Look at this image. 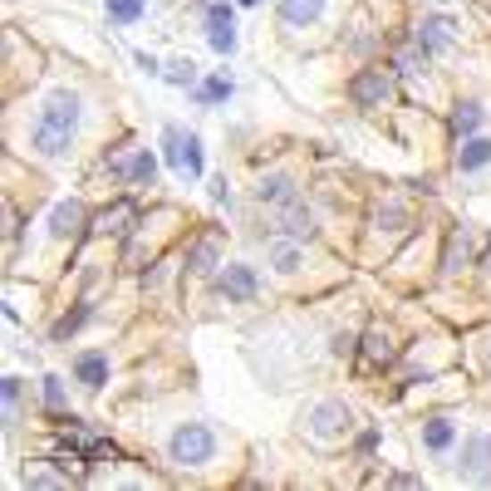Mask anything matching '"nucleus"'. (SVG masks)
I'll list each match as a JSON object with an SVG mask.
<instances>
[{
	"mask_svg": "<svg viewBox=\"0 0 491 491\" xmlns=\"http://www.w3.org/2000/svg\"><path fill=\"white\" fill-rule=\"evenodd\" d=\"M79 118H84V104H79L74 88H54V94L39 104L35 123H29V147L39 157H64L79 137Z\"/></svg>",
	"mask_w": 491,
	"mask_h": 491,
	"instance_id": "1",
	"label": "nucleus"
},
{
	"mask_svg": "<svg viewBox=\"0 0 491 491\" xmlns=\"http://www.w3.org/2000/svg\"><path fill=\"white\" fill-rule=\"evenodd\" d=\"M167 457L177 467H206L216 457V432L206 422H182V428L167 437Z\"/></svg>",
	"mask_w": 491,
	"mask_h": 491,
	"instance_id": "2",
	"label": "nucleus"
},
{
	"mask_svg": "<svg viewBox=\"0 0 491 491\" xmlns=\"http://www.w3.org/2000/svg\"><path fill=\"white\" fill-rule=\"evenodd\" d=\"M304 428H310V437L334 442V437H344V432L354 428V412L344 408L339 398H324V403H314V408L304 412Z\"/></svg>",
	"mask_w": 491,
	"mask_h": 491,
	"instance_id": "3",
	"label": "nucleus"
},
{
	"mask_svg": "<svg viewBox=\"0 0 491 491\" xmlns=\"http://www.w3.org/2000/svg\"><path fill=\"white\" fill-rule=\"evenodd\" d=\"M167 143V162H172L177 177H202V137L182 133V128H162Z\"/></svg>",
	"mask_w": 491,
	"mask_h": 491,
	"instance_id": "4",
	"label": "nucleus"
},
{
	"mask_svg": "<svg viewBox=\"0 0 491 491\" xmlns=\"http://www.w3.org/2000/svg\"><path fill=\"white\" fill-rule=\"evenodd\" d=\"M457 477L462 481H491V432H471V437L462 442Z\"/></svg>",
	"mask_w": 491,
	"mask_h": 491,
	"instance_id": "5",
	"label": "nucleus"
},
{
	"mask_svg": "<svg viewBox=\"0 0 491 491\" xmlns=\"http://www.w3.org/2000/svg\"><path fill=\"white\" fill-rule=\"evenodd\" d=\"M388 94H393L388 69H359V74L349 79V98L359 108H383V104H388Z\"/></svg>",
	"mask_w": 491,
	"mask_h": 491,
	"instance_id": "6",
	"label": "nucleus"
},
{
	"mask_svg": "<svg viewBox=\"0 0 491 491\" xmlns=\"http://www.w3.org/2000/svg\"><path fill=\"white\" fill-rule=\"evenodd\" d=\"M275 231L304 241V236H314V212L300 202V196H290V202H280V212H275Z\"/></svg>",
	"mask_w": 491,
	"mask_h": 491,
	"instance_id": "7",
	"label": "nucleus"
},
{
	"mask_svg": "<svg viewBox=\"0 0 491 491\" xmlns=\"http://www.w3.org/2000/svg\"><path fill=\"white\" fill-rule=\"evenodd\" d=\"M452 29H457V25H452L447 15L422 20V25H418V35H412V49H418L422 59H428V54H442V49L452 45Z\"/></svg>",
	"mask_w": 491,
	"mask_h": 491,
	"instance_id": "8",
	"label": "nucleus"
},
{
	"mask_svg": "<svg viewBox=\"0 0 491 491\" xmlns=\"http://www.w3.org/2000/svg\"><path fill=\"white\" fill-rule=\"evenodd\" d=\"M216 290H221L231 304H246L255 295V270L251 265H226V270L216 275Z\"/></svg>",
	"mask_w": 491,
	"mask_h": 491,
	"instance_id": "9",
	"label": "nucleus"
},
{
	"mask_svg": "<svg viewBox=\"0 0 491 491\" xmlns=\"http://www.w3.org/2000/svg\"><path fill=\"white\" fill-rule=\"evenodd\" d=\"M133 221H137V212H133V202L123 196V202H113L108 212H98L94 221H88V231H84V236H104V231H108V236H118V231H128Z\"/></svg>",
	"mask_w": 491,
	"mask_h": 491,
	"instance_id": "10",
	"label": "nucleus"
},
{
	"mask_svg": "<svg viewBox=\"0 0 491 491\" xmlns=\"http://www.w3.org/2000/svg\"><path fill=\"white\" fill-rule=\"evenodd\" d=\"M206 39H212V49H216V54H231V49H236L231 5H212V10H206Z\"/></svg>",
	"mask_w": 491,
	"mask_h": 491,
	"instance_id": "11",
	"label": "nucleus"
},
{
	"mask_svg": "<svg viewBox=\"0 0 491 491\" xmlns=\"http://www.w3.org/2000/svg\"><path fill=\"white\" fill-rule=\"evenodd\" d=\"M275 10H280V20L290 29H304L324 15V0H275Z\"/></svg>",
	"mask_w": 491,
	"mask_h": 491,
	"instance_id": "12",
	"label": "nucleus"
},
{
	"mask_svg": "<svg viewBox=\"0 0 491 491\" xmlns=\"http://www.w3.org/2000/svg\"><path fill=\"white\" fill-rule=\"evenodd\" d=\"M74 379L84 383V388H104V383H108V354H98V349L79 354V359H74Z\"/></svg>",
	"mask_w": 491,
	"mask_h": 491,
	"instance_id": "13",
	"label": "nucleus"
},
{
	"mask_svg": "<svg viewBox=\"0 0 491 491\" xmlns=\"http://www.w3.org/2000/svg\"><path fill=\"white\" fill-rule=\"evenodd\" d=\"M216 261H221V241H216V236H196V241L187 246V265H192L196 275L216 270Z\"/></svg>",
	"mask_w": 491,
	"mask_h": 491,
	"instance_id": "14",
	"label": "nucleus"
},
{
	"mask_svg": "<svg viewBox=\"0 0 491 491\" xmlns=\"http://www.w3.org/2000/svg\"><path fill=\"white\" fill-rule=\"evenodd\" d=\"M398 359V349H393V339L383 329H369L363 334V363H369V369H388V363Z\"/></svg>",
	"mask_w": 491,
	"mask_h": 491,
	"instance_id": "15",
	"label": "nucleus"
},
{
	"mask_svg": "<svg viewBox=\"0 0 491 491\" xmlns=\"http://www.w3.org/2000/svg\"><path fill=\"white\" fill-rule=\"evenodd\" d=\"M79 226H84V202H59L49 212V231L54 236H74Z\"/></svg>",
	"mask_w": 491,
	"mask_h": 491,
	"instance_id": "16",
	"label": "nucleus"
},
{
	"mask_svg": "<svg viewBox=\"0 0 491 491\" xmlns=\"http://www.w3.org/2000/svg\"><path fill=\"white\" fill-rule=\"evenodd\" d=\"M491 162V137H467V143L457 147V167L462 172H477V167Z\"/></svg>",
	"mask_w": 491,
	"mask_h": 491,
	"instance_id": "17",
	"label": "nucleus"
},
{
	"mask_svg": "<svg viewBox=\"0 0 491 491\" xmlns=\"http://www.w3.org/2000/svg\"><path fill=\"white\" fill-rule=\"evenodd\" d=\"M255 196H261V202H270V206H280V202H290V196H300V192H295V182L285 172H270V177H261Z\"/></svg>",
	"mask_w": 491,
	"mask_h": 491,
	"instance_id": "18",
	"label": "nucleus"
},
{
	"mask_svg": "<svg viewBox=\"0 0 491 491\" xmlns=\"http://www.w3.org/2000/svg\"><path fill=\"white\" fill-rule=\"evenodd\" d=\"M270 265H275L280 275L300 270V241H295V236H280V241H270Z\"/></svg>",
	"mask_w": 491,
	"mask_h": 491,
	"instance_id": "19",
	"label": "nucleus"
},
{
	"mask_svg": "<svg viewBox=\"0 0 491 491\" xmlns=\"http://www.w3.org/2000/svg\"><path fill=\"white\" fill-rule=\"evenodd\" d=\"M471 231H467V226H457V231H452V241H447V255H442V270H447V275H457L462 270V261H467V251H471Z\"/></svg>",
	"mask_w": 491,
	"mask_h": 491,
	"instance_id": "20",
	"label": "nucleus"
},
{
	"mask_svg": "<svg viewBox=\"0 0 491 491\" xmlns=\"http://www.w3.org/2000/svg\"><path fill=\"white\" fill-rule=\"evenodd\" d=\"M123 177H128V182H133V187H153V177H157V157H153V153H147V147H143V153H137L133 162L123 167Z\"/></svg>",
	"mask_w": 491,
	"mask_h": 491,
	"instance_id": "21",
	"label": "nucleus"
},
{
	"mask_svg": "<svg viewBox=\"0 0 491 491\" xmlns=\"http://www.w3.org/2000/svg\"><path fill=\"white\" fill-rule=\"evenodd\" d=\"M88 314H94V304H74V310H69V314H64V320H59V324H54V329H49V339H54V344H64V339H69V334H74V329H79V324H84V320H88Z\"/></svg>",
	"mask_w": 491,
	"mask_h": 491,
	"instance_id": "22",
	"label": "nucleus"
},
{
	"mask_svg": "<svg viewBox=\"0 0 491 491\" xmlns=\"http://www.w3.org/2000/svg\"><path fill=\"white\" fill-rule=\"evenodd\" d=\"M477 123H481V108L477 104H457V108H452V133H457V137L477 133Z\"/></svg>",
	"mask_w": 491,
	"mask_h": 491,
	"instance_id": "23",
	"label": "nucleus"
},
{
	"mask_svg": "<svg viewBox=\"0 0 491 491\" xmlns=\"http://www.w3.org/2000/svg\"><path fill=\"white\" fill-rule=\"evenodd\" d=\"M143 10H147V0H108V20L113 25H133Z\"/></svg>",
	"mask_w": 491,
	"mask_h": 491,
	"instance_id": "24",
	"label": "nucleus"
},
{
	"mask_svg": "<svg viewBox=\"0 0 491 491\" xmlns=\"http://www.w3.org/2000/svg\"><path fill=\"white\" fill-rule=\"evenodd\" d=\"M196 98H202V104H221V98H231V79H226V74L206 79V84L196 88Z\"/></svg>",
	"mask_w": 491,
	"mask_h": 491,
	"instance_id": "25",
	"label": "nucleus"
},
{
	"mask_svg": "<svg viewBox=\"0 0 491 491\" xmlns=\"http://www.w3.org/2000/svg\"><path fill=\"white\" fill-rule=\"evenodd\" d=\"M167 84L192 88L196 84V64H192V59H172V64H167Z\"/></svg>",
	"mask_w": 491,
	"mask_h": 491,
	"instance_id": "26",
	"label": "nucleus"
},
{
	"mask_svg": "<svg viewBox=\"0 0 491 491\" xmlns=\"http://www.w3.org/2000/svg\"><path fill=\"white\" fill-rule=\"evenodd\" d=\"M422 442H428V447H432V452H442V447H447V442H452V422H442V418H432V422H428V428H422Z\"/></svg>",
	"mask_w": 491,
	"mask_h": 491,
	"instance_id": "27",
	"label": "nucleus"
},
{
	"mask_svg": "<svg viewBox=\"0 0 491 491\" xmlns=\"http://www.w3.org/2000/svg\"><path fill=\"white\" fill-rule=\"evenodd\" d=\"M45 408H49V412H64V408H69V398H64V379H54V373L45 379Z\"/></svg>",
	"mask_w": 491,
	"mask_h": 491,
	"instance_id": "28",
	"label": "nucleus"
},
{
	"mask_svg": "<svg viewBox=\"0 0 491 491\" xmlns=\"http://www.w3.org/2000/svg\"><path fill=\"white\" fill-rule=\"evenodd\" d=\"M15 408H20V379H5V418L15 422Z\"/></svg>",
	"mask_w": 491,
	"mask_h": 491,
	"instance_id": "29",
	"label": "nucleus"
},
{
	"mask_svg": "<svg viewBox=\"0 0 491 491\" xmlns=\"http://www.w3.org/2000/svg\"><path fill=\"white\" fill-rule=\"evenodd\" d=\"M398 221H403V212H398V206H383V212H379V226H383V231H393Z\"/></svg>",
	"mask_w": 491,
	"mask_h": 491,
	"instance_id": "30",
	"label": "nucleus"
},
{
	"mask_svg": "<svg viewBox=\"0 0 491 491\" xmlns=\"http://www.w3.org/2000/svg\"><path fill=\"white\" fill-rule=\"evenodd\" d=\"M212 202H226V206H231V187H226V177H216V182H212Z\"/></svg>",
	"mask_w": 491,
	"mask_h": 491,
	"instance_id": "31",
	"label": "nucleus"
},
{
	"mask_svg": "<svg viewBox=\"0 0 491 491\" xmlns=\"http://www.w3.org/2000/svg\"><path fill=\"white\" fill-rule=\"evenodd\" d=\"M388 487H418V477H408V471H393Z\"/></svg>",
	"mask_w": 491,
	"mask_h": 491,
	"instance_id": "32",
	"label": "nucleus"
},
{
	"mask_svg": "<svg viewBox=\"0 0 491 491\" xmlns=\"http://www.w3.org/2000/svg\"><path fill=\"white\" fill-rule=\"evenodd\" d=\"M481 265H487V275H491V246H487V255H481Z\"/></svg>",
	"mask_w": 491,
	"mask_h": 491,
	"instance_id": "33",
	"label": "nucleus"
},
{
	"mask_svg": "<svg viewBox=\"0 0 491 491\" xmlns=\"http://www.w3.org/2000/svg\"><path fill=\"white\" fill-rule=\"evenodd\" d=\"M241 5H255V0H241Z\"/></svg>",
	"mask_w": 491,
	"mask_h": 491,
	"instance_id": "34",
	"label": "nucleus"
}]
</instances>
